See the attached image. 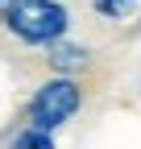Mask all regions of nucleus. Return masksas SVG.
I'll return each mask as SVG.
<instances>
[{
	"label": "nucleus",
	"instance_id": "f257e3e1",
	"mask_svg": "<svg viewBox=\"0 0 141 149\" xmlns=\"http://www.w3.org/2000/svg\"><path fill=\"white\" fill-rule=\"evenodd\" d=\"M4 25L29 46H54V42H62L70 17L54 0H8Z\"/></svg>",
	"mask_w": 141,
	"mask_h": 149
},
{
	"label": "nucleus",
	"instance_id": "f03ea898",
	"mask_svg": "<svg viewBox=\"0 0 141 149\" xmlns=\"http://www.w3.org/2000/svg\"><path fill=\"white\" fill-rule=\"evenodd\" d=\"M79 108H83V87L70 79V74H54V79H46L38 87V95L29 100V128L54 133V128H62Z\"/></svg>",
	"mask_w": 141,
	"mask_h": 149
},
{
	"label": "nucleus",
	"instance_id": "7ed1b4c3",
	"mask_svg": "<svg viewBox=\"0 0 141 149\" xmlns=\"http://www.w3.org/2000/svg\"><path fill=\"white\" fill-rule=\"evenodd\" d=\"M50 66H54L58 74L83 70V66H87V50L75 46V42H54V46H50Z\"/></svg>",
	"mask_w": 141,
	"mask_h": 149
},
{
	"label": "nucleus",
	"instance_id": "20e7f679",
	"mask_svg": "<svg viewBox=\"0 0 141 149\" xmlns=\"http://www.w3.org/2000/svg\"><path fill=\"white\" fill-rule=\"evenodd\" d=\"M8 149H54V137L42 133V128H25V133H17Z\"/></svg>",
	"mask_w": 141,
	"mask_h": 149
},
{
	"label": "nucleus",
	"instance_id": "39448f33",
	"mask_svg": "<svg viewBox=\"0 0 141 149\" xmlns=\"http://www.w3.org/2000/svg\"><path fill=\"white\" fill-rule=\"evenodd\" d=\"M137 4H141V0H96V13H104V17H116V21H125V17H129Z\"/></svg>",
	"mask_w": 141,
	"mask_h": 149
}]
</instances>
